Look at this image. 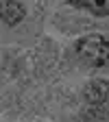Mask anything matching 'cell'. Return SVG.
<instances>
[{"instance_id": "2", "label": "cell", "mask_w": 109, "mask_h": 122, "mask_svg": "<svg viewBox=\"0 0 109 122\" xmlns=\"http://www.w3.org/2000/svg\"><path fill=\"white\" fill-rule=\"evenodd\" d=\"M72 7L85 9L89 13L98 15V18H107L109 15V0H68Z\"/></svg>"}, {"instance_id": "3", "label": "cell", "mask_w": 109, "mask_h": 122, "mask_svg": "<svg viewBox=\"0 0 109 122\" xmlns=\"http://www.w3.org/2000/svg\"><path fill=\"white\" fill-rule=\"evenodd\" d=\"M24 13H26L24 11V5L18 2V0H5V2H2V18H5V22L9 26L18 24L24 18Z\"/></svg>"}, {"instance_id": "1", "label": "cell", "mask_w": 109, "mask_h": 122, "mask_svg": "<svg viewBox=\"0 0 109 122\" xmlns=\"http://www.w3.org/2000/svg\"><path fill=\"white\" fill-rule=\"evenodd\" d=\"M76 55L87 66H105L109 61V39L103 35H87L76 41Z\"/></svg>"}, {"instance_id": "4", "label": "cell", "mask_w": 109, "mask_h": 122, "mask_svg": "<svg viewBox=\"0 0 109 122\" xmlns=\"http://www.w3.org/2000/svg\"><path fill=\"white\" fill-rule=\"evenodd\" d=\"M107 94H109V85L107 83H89L87 87H85V100L87 102H92V105H96V102H103L105 98H107Z\"/></svg>"}]
</instances>
